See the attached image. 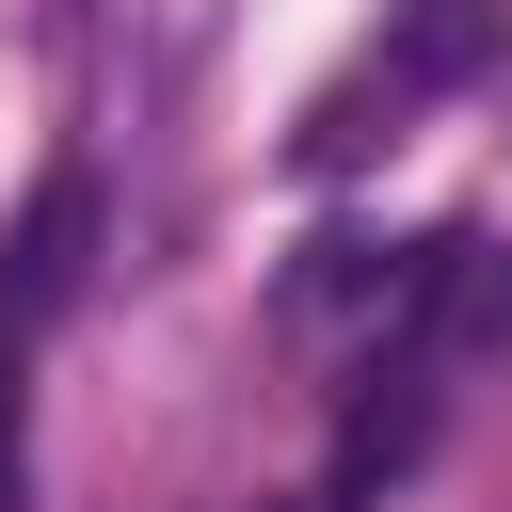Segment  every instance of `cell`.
Masks as SVG:
<instances>
[{
  "mask_svg": "<svg viewBox=\"0 0 512 512\" xmlns=\"http://www.w3.org/2000/svg\"><path fill=\"white\" fill-rule=\"evenodd\" d=\"M480 48H496V16H480V0H400V48H368V64H352V80L304 112V160L336 176V160L400 144V128H416V112H432V96H448Z\"/></svg>",
  "mask_w": 512,
  "mask_h": 512,
  "instance_id": "1",
  "label": "cell"
},
{
  "mask_svg": "<svg viewBox=\"0 0 512 512\" xmlns=\"http://www.w3.org/2000/svg\"><path fill=\"white\" fill-rule=\"evenodd\" d=\"M16 416H32V320H0V512H16V480H32Z\"/></svg>",
  "mask_w": 512,
  "mask_h": 512,
  "instance_id": "2",
  "label": "cell"
},
{
  "mask_svg": "<svg viewBox=\"0 0 512 512\" xmlns=\"http://www.w3.org/2000/svg\"><path fill=\"white\" fill-rule=\"evenodd\" d=\"M272 512H320V496H272Z\"/></svg>",
  "mask_w": 512,
  "mask_h": 512,
  "instance_id": "3",
  "label": "cell"
}]
</instances>
